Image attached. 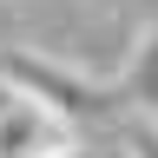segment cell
Masks as SVG:
<instances>
[{"mask_svg":"<svg viewBox=\"0 0 158 158\" xmlns=\"http://www.w3.org/2000/svg\"><path fill=\"white\" fill-rule=\"evenodd\" d=\"M0 86L40 99V106H46L53 118H66V125H79V118H118V112L132 106L118 79H86L79 66L40 59L27 46H7V53H0Z\"/></svg>","mask_w":158,"mask_h":158,"instance_id":"6da1fadb","label":"cell"},{"mask_svg":"<svg viewBox=\"0 0 158 158\" xmlns=\"http://www.w3.org/2000/svg\"><path fill=\"white\" fill-rule=\"evenodd\" d=\"M66 145V118H53L40 99L0 86V158H46Z\"/></svg>","mask_w":158,"mask_h":158,"instance_id":"7a4b0ae2","label":"cell"},{"mask_svg":"<svg viewBox=\"0 0 158 158\" xmlns=\"http://www.w3.org/2000/svg\"><path fill=\"white\" fill-rule=\"evenodd\" d=\"M118 86H125L132 106H158V33H145V46L125 73H118Z\"/></svg>","mask_w":158,"mask_h":158,"instance_id":"3957f363","label":"cell"},{"mask_svg":"<svg viewBox=\"0 0 158 158\" xmlns=\"http://www.w3.org/2000/svg\"><path fill=\"white\" fill-rule=\"evenodd\" d=\"M125 158H158V125H125Z\"/></svg>","mask_w":158,"mask_h":158,"instance_id":"277c9868","label":"cell"},{"mask_svg":"<svg viewBox=\"0 0 158 158\" xmlns=\"http://www.w3.org/2000/svg\"><path fill=\"white\" fill-rule=\"evenodd\" d=\"M46 158H92L86 145H73V138H66V145H59V152H46Z\"/></svg>","mask_w":158,"mask_h":158,"instance_id":"5b68a950","label":"cell"}]
</instances>
